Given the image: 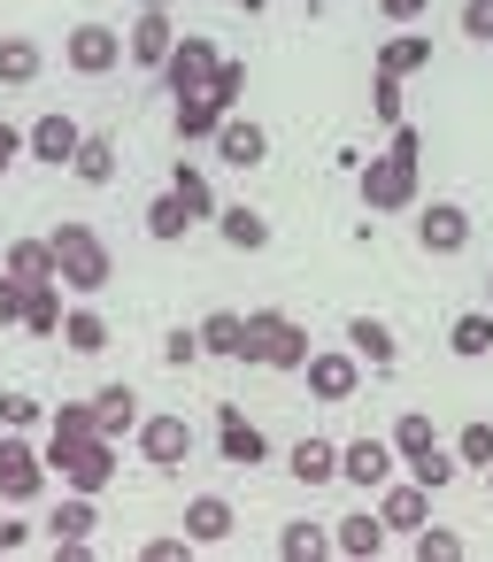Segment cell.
<instances>
[{
  "label": "cell",
  "instance_id": "e0dca14e",
  "mask_svg": "<svg viewBox=\"0 0 493 562\" xmlns=\"http://www.w3.org/2000/svg\"><path fill=\"white\" fill-rule=\"evenodd\" d=\"M216 155H224L232 170H262V162H270V132H262V124H239V116H224V132H216Z\"/></svg>",
  "mask_w": 493,
  "mask_h": 562
},
{
  "label": "cell",
  "instance_id": "7a4b0ae2",
  "mask_svg": "<svg viewBox=\"0 0 493 562\" xmlns=\"http://www.w3.org/2000/svg\"><path fill=\"white\" fill-rule=\"evenodd\" d=\"M47 239H55V255H63V285H70L78 301L109 293V278H116V255L101 247V232H93V224H55Z\"/></svg>",
  "mask_w": 493,
  "mask_h": 562
},
{
  "label": "cell",
  "instance_id": "ab89813d",
  "mask_svg": "<svg viewBox=\"0 0 493 562\" xmlns=\"http://www.w3.org/2000/svg\"><path fill=\"white\" fill-rule=\"evenodd\" d=\"M201 355H209V347H201V324H193V331H186V324H178V331H170V339H163V362H170V370H193V362H201Z\"/></svg>",
  "mask_w": 493,
  "mask_h": 562
},
{
  "label": "cell",
  "instance_id": "2e32d148",
  "mask_svg": "<svg viewBox=\"0 0 493 562\" xmlns=\"http://www.w3.org/2000/svg\"><path fill=\"white\" fill-rule=\"evenodd\" d=\"M232 524H239V516H232L224 493H193V501H186V539H193V547H224Z\"/></svg>",
  "mask_w": 493,
  "mask_h": 562
},
{
  "label": "cell",
  "instance_id": "ee69618b",
  "mask_svg": "<svg viewBox=\"0 0 493 562\" xmlns=\"http://www.w3.org/2000/svg\"><path fill=\"white\" fill-rule=\"evenodd\" d=\"M370 109H378V124H401V78H385V70H378V86H370Z\"/></svg>",
  "mask_w": 493,
  "mask_h": 562
},
{
  "label": "cell",
  "instance_id": "9c48e42d",
  "mask_svg": "<svg viewBox=\"0 0 493 562\" xmlns=\"http://www.w3.org/2000/svg\"><path fill=\"white\" fill-rule=\"evenodd\" d=\"M416 247H424V255H462V247H470V209L432 201V209L416 216Z\"/></svg>",
  "mask_w": 493,
  "mask_h": 562
},
{
  "label": "cell",
  "instance_id": "cb8c5ba5",
  "mask_svg": "<svg viewBox=\"0 0 493 562\" xmlns=\"http://www.w3.org/2000/svg\"><path fill=\"white\" fill-rule=\"evenodd\" d=\"M347 347H355L370 370H393V362H401V347H393V331H385L378 316H355V324H347Z\"/></svg>",
  "mask_w": 493,
  "mask_h": 562
},
{
  "label": "cell",
  "instance_id": "52a82bcc",
  "mask_svg": "<svg viewBox=\"0 0 493 562\" xmlns=\"http://www.w3.org/2000/svg\"><path fill=\"white\" fill-rule=\"evenodd\" d=\"M393 462H401V447L393 439H355V447H339V477L347 485H362V493H378V485H393Z\"/></svg>",
  "mask_w": 493,
  "mask_h": 562
},
{
  "label": "cell",
  "instance_id": "9a60e30c",
  "mask_svg": "<svg viewBox=\"0 0 493 562\" xmlns=\"http://www.w3.org/2000/svg\"><path fill=\"white\" fill-rule=\"evenodd\" d=\"M24 147H32L40 162H55V170H70V162H78V147H86V132H78L70 116H40V124L24 132Z\"/></svg>",
  "mask_w": 493,
  "mask_h": 562
},
{
  "label": "cell",
  "instance_id": "816d5d0a",
  "mask_svg": "<svg viewBox=\"0 0 493 562\" xmlns=\"http://www.w3.org/2000/svg\"><path fill=\"white\" fill-rule=\"evenodd\" d=\"M139 9H170V0H139Z\"/></svg>",
  "mask_w": 493,
  "mask_h": 562
},
{
  "label": "cell",
  "instance_id": "6da1fadb",
  "mask_svg": "<svg viewBox=\"0 0 493 562\" xmlns=\"http://www.w3.org/2000/svg\"><path fill=\"white\" fill-rule=\"evenodd\" d=\"M416 155H424V132L416 124H393V147L370 155V170H362V209L370 216H393V209L416 201Z\"/></svg>",
  "mask_w": 493,
  "mask_h": 562
},
{
  "label": "cell",
  "instance_id": "5b68a950",
  "mask_svg": "<svg viewBox=\"0 0 493 562\" xmlns=\"http://www.w3.org/2000/svg\"><path fill=\"white\" fill-rule=\"evenodd\" d=\"M63 63H70L78 78H101V70L124 63V32H109V24H78V32L63 40Z\"/></svg>",
  "mask_w": 493,
  "mask_h": 562
},
{
  "label": "cell",
  "instance_id": "ffe728a7",
  "mask_svg": "<svg viewBox=\"0 0 493 562\" xmlns=\"http://www.w3.org/2000/svg\"><path fill=\"white\" fill-rule=\"evenodd\" d=\"M224 116H232V109H224L209 86H201V93H178V139H216Z\"/></svg>",
  "mask_w": 493,
  "mask_h": 562
},
{
  "label": "cell",
  "instance_id": "f35d334b",
  "mask_svg": "<svg viewBox=\"0 0 493 562\" xmlns=\"http://www.w3.org/2000/svg\"><path fill=\"white\" fill-rule=\"evenodd\" d=\"M455 554H462V531H447V524L416 531V562H455Z\"/></svg>",
  "mask_w": 493,
  "mask_h": 562
},
{
  "label": "cell",
  "instance_id": "f546056e",
  "mask_svg": "<svg viewBox=\"0 0 493 562\" xmlns=\"http://www.w3.org/2000/svg\"><path fill=\"white\" fill-rule=\"evenodd\" d=\"M224 247H239V255H255V247H270V216H255V209H224Z\"/></svg>",
  "mask_w": 493,
  "mask_h": 562
},
{
  "label": "cell",
  "instance_id": "11a10c76",
  "mask_svg": "<svg viewBox=\"0 0 493 562\" xmlns=\"http://www.w3.org/2000/svg\"><path fill=\"white\" fill-rule=\"evenodd\" d=\"M485 477H493V470H485Z\"/></svg>",
  "mask_w": 493,
  "mask_h": 562
},
{
  "label": "cell",
  "instance_id": "3957f363",
  "mask_svg": "<svg viewBox=\"0 0 493 562\" xmlns=\"http://www.w3.org/2000/svg\"><path fill=\"white\" fill-rule=\"evenodd\" d=\"M309 331L293 324V316H278V308H255L247 316V347H239V362H262V370H309Z\"/></svg>",
  "mask_w": 493,
  "mask_h": 562
},
{
  "label": "cell",
  "instance_id": "836d02e7",
  "mask_svg": "<svg viewBox=\"0 0 493 562\" xmlns=\"http://www.w3.org/2000/svg\"><path fill=\"white\" fill-rule=\"evenodd\" d=\"M170 193L193 209V224H201V216H216V193H209V178H201L193 162H178V170H170Z\"/></svg>",
  "mask_w": 493,
  "mask_h": 562
},
{
  "label": "cell",
  "instance_id": "7bdbcfd3",
  "mask_svg": "<svg viewBox=\"0 0 493 562\" xmlns=\"http://www.w3.org/2000/svg\"><path fill=\"white\" fill-rule=\"evenodd\" d=\"M0 424H9V431L40 424V393H0Z\"/></svg>",
  "mask_w": 493,
  "mask_h": 562
},
{
  "label": "cell",
  "instance_id": "681fc988",
  "mask_svg": "<svg viewBox=\"0 0 493 562\" xmlns=\"http://www.w3.org/2000/svg\"><path fill=\"white\" fill-rule=\"evenodd\" d=\"M24 539H32V524H24V516H0V554H16Z\"/></svg>",
  "mask_w": 493,
  "mask_h": 562
},
{
  "label": "cell",
  "instance_id": "603a6c76",
  "mask_svg": "<svg viewBox=\"0 0 493 562\" xmlns=\"http://www.w3.org/2000/svg\"><path fill=\"white\" fill-rule=\"evenodd\" d=\"M432 63V32H393L385 47H378V70L385 78H408V70H424Z\"/></svg>",
  "mask_w": 493,
  "mask_h": 562
},
{
  "label": "cell",
  "instance_id": "ba28073f",
  "mask_svg": "<svg viewBox=\"0 0 493 562\" xmlns=\"http://www.w3.org/2000/svg\"><path fill=\"white\" fill-rule=\"evenodd\" d=\"M86 439H101V416H93V401H63L55 416H47V462L63 470Z\"/></svg>",
  "mask_w": 493,
  "mask_h": 562
},
{
  "label": "cell",
  "instance_id": "4fadbf2b",
  "mask_svg": "<svg viewBox=\"0 0 493 562\" xmlns=\"http://www.w3.org/2000/svg\"><path fill=\"white\" fill-rule=\"evenodd\" d=\"M378 516H385V531H424V516H432V485H378Z\"/></svg>",
  "mask_w": 493,
  "mask_h": 562
},
{
  "label": "cell",
  "instance_id": "7c38bea8",
  "mask_svg": "<svg viewBox=\"0 0 493 562\" xmlns=\"http://www.w3.org/2000/svg\"><path fill=\"white\" fill-rule=\"evenodd\" d=\"M55 477H63L70 493H109V477H116V439H86Z\"/></svg>",
  "mask_w": 493,
  "mask_h": 562
},
{
  "label": "cell",
  "instance_id": "4dcf8cb0",
  "mask_svg": "<svg viewBox=\"0 0 493 562\" xmlns=\"http://www.w3.org/2000/svg\"><path fill=\"white\" fill-rule=\"evenodd\" d=\"M201 347H209V355H232V362H239V347H247V316H232V308L201 316Z\"/></svg>",
  "mask_w": 493,
  "mask_h": 562
},
{
  "label": "cell",
  "instance_id": "d6986e66",
  "mask_svg": "<svg viewBox=\"0 0 493 562\" xmlns=\"http://www.w3.org/2000/svg\"><path fill=\"white\" fill-rule=\"evenodd\" d=\"M0 270H16L24 285H47V278H63V255H55V239H16L0 255Z\"/></svg>",
  "mask_w": 493,
  "mask_h": 562
},
{
  "label": "cell",
  "instance_id": "db71d44e",
  "mask_svg": "<svg viewBox=\"0 0 493 562\" xmlns=\"http://www.w3.org/2000/svg\"><path fill=\"white\" fill-rule=\"evenodd\" d=\"M485 301H493V278H485Z\"/></svg>",
  "mask_w": 493,
  "mask_h": 562
},
{
  "label": "cell",
  "instance_id": "e575fe53",
  "mask_svg": "<svg viewBox=\"0 0 493 562\" xmlns=\"http://www.w3.org/2000/svg\"><path fill=\"white\" fill-rule=\"evenodd\" d=\"M193 232V209L178 201V193H163L155 209H147V239H186Z\"/></svg>",
  "mask_w": 493,
  "mask_h": 562
},
{
  "label": "cell",
  "instance_id": "c3c4849f",
  "mask_svg": "<svg viewBox=\"0 0 493 562\" xmlns=\"http://www.w3.org/2000/svg\"><path fill=\"white\" fill-rule=\"evenodd\" d=\"M16 155H32V147H24V132H16V124H9V116H0V170H9V162H16Z\"/></svg>",
  "mask_w": 493,
  "mask_h": 562
},
{
  "label": "cell",
  "instance_id": "7402d4cb",
  "mask_svg": "<svg viewBox=\"0 0 493 562\" xmlns=\"http://www.w3.org/2000/svg\"><path fill=\"white\" fill-rule=\"evenodd\" d=\"M93 416H101V439H124V431H139V393L132 385H101Z\"/></svg>",
  "mask_w": 493,
  "mask_h": 562
},
{
  "label": "cell",
  "instance_id": "484cf974",
  "mask_svg": "<svg viewBox=\"0 0 493 562\" xmlns=\"http://www.w3.org/2000/svg\"><path fill=\"white\" fill-rule=\"evenodd\" d=\"M447 347H455L462 362L493 355V308H470V316H455V324H447Z\"/></svg>",
  "mask_w": 493,
  "mask_h": 562
},
{
  "label": "cell",
  "instance_id": "7dc6e473",
  "mask_svg": "<svg viewBox=\"0 0 493 562\" xmlns=\"http://www.w3.org/2000/svg\"><path fill=\"white\" fill-rule=\"evenodd\" d=\"M139 554H147V562H186V554H193V539H147Z\"/></svg>",
  "mask_w": 493,
  "mask_h": 562
},
{
  "label": "cell",
  "instance_id": "83f0119b",
  "mask_svg": "<svg viewBox=\"0 0 493 562\" xmlns=\"http://www.w3.org/2000/svg\"><path fill=\"white\" fill-rule=\"evenodd\" d=\"M63 347H70V355H101V347H109V316H101V308H70V316H63Z\"/></svg>",
  "mask_w": 493,
  "mask_h": 562
},
{
  "label": "cell",
  "instance_id": "1f68e13d",
  "mask_svg": "<svg viewBox=\"0 0 493 562\" xmlns=\"http://www.w3.org/2000/svg\"><path fill=\"white\" fill-rule=\"evenodd\" d=\"M93 524H101V508H93V493H70L55 516H47V531L55 539H93Z\"/></svg>",
  "mask_w": 493,
  "mask_h": 562
},
{
  "label": "cell",
  "instance_id": "5bb4252c",
  "mask_svg": "<svg viewBox=\"0 0 493 562\" xmlns=\"http://www.w3.org/2000/svg\"><path fill=\"white\" fill-rule=\"evenodd\" d=\"M170 47H178L170 9H139V24H132V63H139V70H163V63H170Z\"/></svg>",
  "mask_w": 493,
  "mask_h": 562
},
{
  "label": "cell",
  "instance_id": "d6a6232c",
  "mask_svg": "<svg viewBox=\"0 0 493 562\" xmlns=\"http://www.w3.org/2000/svg\"><path fill=\"white\" fill-rule=\"evenodd\" d=\"M86 186H109L116 178V139H101V132H86V147H78V162H70Z\"/></svg>",
  "mask_w": 493,
  "mask_h": 562
},
{
  "label": "cell",
  "instance_id": "d590c367",
  "mask_svg": "<svg viewBox=\"0 0 493 562\" xmlns=\"http://www.w3.org/2000/svg\"><path fill=\"white\" fill-rule=\"evenodd\" d=\"M393 447H401V462H416V454H432L439 439H432V416L424 408H408L401 424H393Z\"/></svg>",
  "mask_w": 493,
  "mask_h": 562
},
{
  "label": "cell",
  "instance_id": "277c9868",
  "mask_svg": "<svg viewBox=\"0 0 493 562\" xmlns=\"http://www.w3.org/2000/svg\"><path fill=\"white\" fill-rule=\"evenodd\" d=\"M47 477H55V462L24 439V431H0V501H40L47 493Z\"/></svg>",
  "mask_w": 493,
  "mask_h": 562
},
{
  "label": "cell",
  "instance_id": "d4e9b609",
  "mask_svg": "<svg viewBox=\"0 0 493 562\" xmlns=\"http://www.w3.org/2000/svg\"><path fill=\"white\" fill-rule=\"evenodd\" d=\"M285 470H293L301 485H332V477H339V447H332V439H301V447L285 454Z\"/></svg>",
  "mask_w": 493,
  "mask_h": 562
},
{
  "label": "cell",
  "instance_id": "30bf717a",
  "mask_svg": "<svg viewBox=\"0 0 493 562\" xmlns=\"http://www.w3.org/2000/svg\"><path fill=\"white\" fill-rule=\"evenodd\" d=\"M301 378H309L316 401H355V385H362V355H355V347H347V355H339V347H332V355H309Z\"/></svg>",
  "mask_w": 493,
  "mask_h": 562
},
{
  "label": "cell",
  "instance_id": "f1b7e54d",
  "mask_svg": "<svg viewBox=\"0 0 493 562\" xmlns=\"http://www.w3.org/2000/svg\"><path fill=\"white\" fill-rule=\"evenodd\" d=\"M332 547L339 554H385V516H339Z\"/></svg>",
  "mask_w": 493,
  "mask_h": 562
},
{
  "label": "cell",
  "instance_id": "b9f144b4",
  "mask_svg": "<svg viewBox=\"0 0 493 562\" xmlns=\"http://www.w3.org/2000/svg\"><path fill=\"white\" fill-rule=\"evenodd\" d=\"M24 301H32V285L16 270H0V324H24Z\"/></svg>",
  "mask_w": 493,
  "mask_h": 562
},
{
  "label": "cell",
  "instance_id": "ac0fdd59",
  "mask_svg": "<svg viewBox=\"0 0 493 562\" xmlns=\"http://www.w3.org/2000/svg\"><path fill=\"white\" fill-rule=\"evenodd\" d=\"M216 431H224V462H239V470H255V462L270 454V439H262V431H255V424H247L232 401L216 408Z\"/></svg>",
  "mask_w": 493,
  "mask_h": 562
},
{
  "label": "cell",
  "instance_id": "f5cc1de1",
  "mask_svg": "<svg viewBox=\"0 0 493 562\" xmlns=\"http://www.w3.org/2000/svg\"><path fill=\"white\" fill-rule=\"evenodd\" d=\"M239 9H247V16H255V9H262V0H239Z\"/></svg>",
  "mask_w": 493,
  "mask_h": 562
},
{
  "label": "cell",
  "instance_id": "8992f818",
  "mask_svg": "<svg viewBox=\"0 0 493 562\" xmlns=\"http://www.w3.org/2000/svg\"><path fill=\"white\" fill-rule=\"evenodd\" d=\"M216 63H224V55H216L201 32H178V47H170V63H163V86H170V93H201V86L216 78Z\"/></svg>",
  "mask_w": 493,
  "mask_h": 562
},
{
  "label": "cell",
  "instance_id": "4316f807",
  "mask_svg": "<svg viewBox=\"0 0 493 562\" xmlns=\"http://www.w3.org/2000/svg\"><path fill=\"white\" fill-rule=\"evenodd\" d=\"M40 40H24V32H9V40H0V86H32L40 78Z\"/></svg>",
  "mask_w": 493,
  "mask_h": 562
},
{
  "label": "cell",
  "instance_id": "8fae6325",
  "mask_svg": "<svg viewBox=\"0 0 493 562\" xmlns=\"http://www.w3.org/2000/svg\"><path fill=\"white\" fill-rule=\"evenodd\" d=\"M139 454H147L155 470H178V462L193 454V424H186V416H139Z\"/></svg>",
  "mask_w": 493,
  "mask_h": 562
},
{
  "label": "cell",
  "instance_id": "74e56055",
  "mask_svg": "<svg viewBox=\"0 0 493 562\" xmlns=\"http://www.w3.org/2000/svg\"><path fill=\"white\" fill-rule=\"evenodd\" d=\"M324 547H332V539H324L316 524H285V531H278V554H285V562H316Z\"/></svg>",
  "mask_w": 493,
  "mask_h": 562
},
{
  "label": "cell",
  "instance_id": "60d3db41",
  "mask_svg": "<svg viewBox=\"0 0 493 562\" xmlns=\"http://www.w3.org/2000/svg\"><path fill=\"white\" fill-rule=\"evenodd\" d=\"M455 454H462V462H478V470H493V424H462Z\"/></svg>",
  "mask_w": 493,
  "mask_h": 562
},
{
  "label": "cell",
  "instance_id": "44dd1931",
  "mask_svg": "<svg viewBox=\"0 0 493 562\" xmlns=\"http://www.w3.org/2000/svg\"><path fill=\"white\" fill-rule=\"evenodd\" d=\"M63 278H47V285H32V301H24V331L32 339H63Z\"/></svg>",
  "mask_w": 493,
  "mask_h": 562
},
{
  "label": "cell",
  "instance_id": "bcb514c9",
  "mask_svg": "<svg viewBox=\"0 0 493 562\" xmlns=\"http://www.w3.org/2000/svg\"><path fill=\"white\" fill-rule=\"evenodd\" d=\"M209 93H216V101L232 109V101L247 93V70H239V63H216V78H209Z\"/></svg>",
  "mask_w": 493,
  "mask_h": 562
},
{
  "label": "cell",
  "instance_id": "8d00e7d4",
  "mask_svg": "<svg viewBox=\"0 0 493 562\" xmlns=\"http://www.w3.org/2000/svg\"><path fill=\"white\" fill-rule=\"evenodd\" d=\"M455 470H462V454H447V447H432V454H416V462H408V477H416V485H432V493H439V485H455Z\"/></svg>",
  "mask_w": 493,
  "mask_h": 562
},
{
  "label": "cell",
  "instance_id": "f6af8a7d",
  "mask_svg": "<svg viewBox=\"0 0 493 562\" xmlns=\"http://www.w3.org/2000/svg\"><path fill=\"white\" fill-rule=\"evenodd\" d=\"M462 32H470L478 47H493V0H462Z\"/></svg>",
  "mask_w": 493,
  "mask_h": 562
},
{
  "label": "cell",
  "instance_id": "f907efd6",
  "mask_svg": "<svg viewBox=\"0 0 493 562\" xmlns=\"http://www.w3.org/2000/svg\"><path fill=\"white\" fill-rule=\"evenodd\" d=\"M424 16V0H385V24H416Z\"/></svg>",
  "mask_w": 493,
  "mask_h": 562
}]
</instances>
